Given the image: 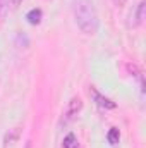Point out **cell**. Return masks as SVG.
<instances>
[{
  "instance_id": "1",
  "label": "cell",
  "mask_w": 146,
  "mask_h": 148,
  "mask_svg": "<svg viewBox=\"0 0 146 148\" xmlns=\"http://www.w3.org/2000/svg\"><path fill=\"white\" fill-rule=\"evenodd\" d=\"M72 16L77 28L86 35H95L98 31L100 21L91 0H72Z\"/></svg>"
},
{
  "instance_id": "2",
  "label": "cell",
  "mask_w": 146,
  "mask_h": 148,
  "mask_svg": "<svg viewBox=\"0 0 146 148\" xmlns=\"http://www.w3.org/2000/svg\"><path fill=\"white\" fill-rule=\"evenodd\" d=\"M83 109V100L79 98V97H72L71 100H69V105H67V110H65V115H64V119H65V122H69V121H72L74 117L81 112Z\"/></svg>"
},
{
  "instance_id": "3",
  "label": "cell",
  "mask_w": 146,
  "mask_h": 148,
  "mask_svg": "<svg viewBox=\"0 0 146 148\" xmlns=\"http://www.w3.org/2000/svg\"><path fill=\"white\" fill-rule=\"evenodd\" d=\"M145 16H146V2L141 0V2L138 3L136 10H134V21L129 23V28H138V26L145 21Z\"/></svg>"
},
{
  "instance_id": "4",
  "label": "cell",
  "mask_w": 146,
  "mask_h": 148,
  "mask_svg": "<svg viewBox=\"0 0 146 148\" xmlns=\"http://www.w3.org/2000/svg\"><path fill=\"white\" fill-rule=\"evenodd\" d=\"M93 97H95V102H96L102 109H115V107H117V105H115V102H112L110 98L103 97V95H100L96 90H93Z\"/></svg>"
},
{
  "instance_id": "5",
  "label": "cell",
  "mask_w": 146,
  "mask_h": 148,
  "mask_svg": "<svg viewBox=\"0 0 146 148\" xmlns=\"http://www.w3.org/2000/svg\"><path fill=\"white\" fill-rule=\"evenodd\" d=\"M26 19H28V23L33 24V26L40 24L41 19H43V12H41V9H31V10L26 14Z\"/></svg>"
},
{
  "instance_id": "6",
  "label": "cell",
  "mask_w": 146,
  "mask_h": 148,
  "mask_svg": "<svg viewBox=\"0 0 146 148\" xmlns=\"http://www.w3.org/2000/svg\"><path fill=\"white\" fill-rule=\"evenodd\" d=\"M107 140H108V143L112 147H115L119 141H120V133H119V129L117 127H112L108 131V134H107Z\"/></svg>"
},
{
  "instance_id": "7",
  "label": "cell",
  "mask_w": 146,
  "mask_h": 148,
  "mask_svg": "<svg viewBox=\"0 0 146 148\" xmlns=\"http://www.w3.org/2000/svg\"><path fill=\"white\" fill-rule=\"evenodd\" d=\"M64 148H77V138L74 136L72 133H69L64 138Z\"/></svg>"
},
{
  "instance_id": "8",
  "label": "cell",
  "mask_w": 146,
  "mask_h": 148,
  "mask_svg": "<svg viewBox=\"0 0 146 148\" xmlns=\"http://www.w3.org/2000/svg\"><path fill=\"white\" fill-rule=\"evenodd\" d=\"M9 10V0H0V21H3V17L7 16Z\"/></svg>"
},
{
  "instance_id": "9",
  "label": "cell",
  "mask_w": 146,
  "mask_h": 148,
  "mask_svg": "<svg viewBox=\"0 0 146 148\" xmlns=\"http://www.w3.org/2000/svg\"><path fill=\"white\" fill-rule=\"evenodd\" d=\"M17 134H19V131H17V129H14V134H7V136H5V143H10L12 140H16V138H17Z\"/></svg>"
},
{
  "instance_id": "10",
  "label": "cell",
  "mask_w": 146,
  "mask_h": 148,
  "mask_svg": "<svg viewBox=\"0 0 146 148\" xmlns=\"http://www.w3.org/2000/svg\"><path fill=\"white\" fill-rule=\"evenodd\" d=\"M126 2H127V0H113V3H115L117 7H122V5H126Z\"/></svg>"
},
{
  "instance_id": "11",
  "label": "cell",
  "mask_w": 146,
  "mask_h": 148,
  "mask_svg": "<svg viewBox=\"0 0 146 148\" xmlns=\"http://www.w3.org/2000/svg\"><path fill=\"white\" fill-rule=\"evenodd\" d=\"M21 2H23V0H9V3H10L12 7H17V5H21Z\"/></svg>"
}]
</instances>
